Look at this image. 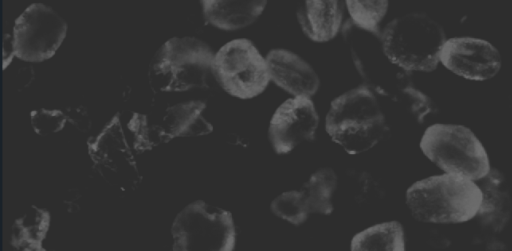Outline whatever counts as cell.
I'll use <instances>...</instances> for the list:
<instances>
[{"mask_svg":"<svg viewBox=\"0 0 512 251\" xmlns=\"http://www.w3.org/2000/svg\"><path fill=\"white\" fill-rule=\"evenodd\" d=\"M440 62L454 74L474 81L491 79L502 64L495 46L474 37L446 39L440 52Z\"/></svg>","mask_w":512,"mask_h":251,"instance_id":"obj_12","label":"cell"},{"mask_svg":"<svg viewBox=\"0 0 512 251\" xmlns=\"http://www.w3.org/2000/svg\"><path fill=\"white\" fill-rule=\"evenodd\" d=\"M68 122H71L78 130L86 132L91 127V119L87 110L81 106L69 107L65 111Z\"/></svg>","mask_w":512,"mask_h":251,"instance_id":"obj_27","label":"cell"},{"mask_svg":"<svg viewBox=\"0 0 512 251\" xmlns=\"http://www.w3.org/2000/svg\"><path fill=\"white\" fill-rule=\"evenodd\" d=\"M482 201L475 216L478 224L491 232H500L510 220L512 199L504 174L491 168L480 179Z\"/></svg>","mask_w":512,"mask_h":251,"instance_id":"obj_15","label":"cell"},{"mask_svg":"<svg viewBox=\"0 0 512 251\" xmlns=\"http://www.w3.org/2000/svg\"><path fill=\"white\" fill-rule=\"evenodd\" d=\"M215 53L195 37H173L152 57L148 80L156 92H184L205 88L212 73Z\"/></svg>","mask_w":512,"mask_h":251,"instance_id":"obj_4","label":"cell"},{"mask_svg":"<svg viewBox=\"0 0 512 251\" xmlns=\"http://www.w3.org/2000/svg\"><path fill=\"white\" fill-rule=\"evenodd\" d=\"M341 32L363 85L379 97L402 70L386 57L381 43V33L360 29L349 19L342 26Z\"/></svg>","mask_w":512,"mask_h":251,"instance_id":"obj_10","label":"cell"},{"mask_svg":"<svg viewBox=\"0 0 512 251\" xmlns=\"http://www.w3.org/2000/svg\"><path fill=\"white\" fill-rule=\"evenodd\" d=\"M325 130L345 152L357 155L385 140L390 125L378 96L361 84L331 101Z\"/></svg>","mask_w":512,"mask_h":251,"instance_id":"obj_1","label":"cell"},{"mask_svg":"<svg viewBox=\"0 0 512 251\" xmlns=\"http://www.w3.org/2000/svg\"><path fill=\"white\" fill-rule=\"evenodd\" d=\"M419 146L423 154L445 173L477 181L491 169L483 144L463 125L432 124L425 129Z\"/></svg>","mask_w":512,"mask_h":251,"instance_id":"obj_5","label":"cell"},{"mask_svg":"<svg viewBox=\"0 0 512 251\" xmlns=\"http://www.w3.org/2000/svg\"><path fill=\"white\" fill-rule=\"evenodd\" d=\"M445 41L443 27L424 12L398 16L381 30L386 57L407 72L435 70Z\"/></svg>","mask_w":512,"mask_h":251,"instance_id":"obj_3","label":"cell"},{"mask_svg":"<svg viewBox=\"0 0 512 251\" xmlns=\"http://www.w3.org/2000/svg\"><path fill=\"white\" fill-rule=\"evenodd\" d=\"M270 80L293 97L314 96L320 87V78L304 58L285 48H273L265 56Z\"/></svg>","mask_w":512,"mask_h":251,"instance_id":"obj_13","label":"cell"},{"mask_svg":"<svg viewBox=\"0 0 512 251\" xmlns=\"http://www.w3.org/2000/svg\"><path fill=\"white\" fill-rule=\"evenodd\" d=\"M380 98L389 100L401 112L419 124L423 123L425 118L436 110L433 100L415 86L410 72L404 70L399 73Z\"/></svg>","mask_w":512,"mask_h":251,"instance_id":"obj_18","label":"cell"},{"mask_svg":"<svg viewBox=\"0 0 512 251\" xmlns=\"http://www.w3.org/2000/svg\"><path fill=\"white\" fill-rule=\"evenodd\" d=\"M50 213L35 205L17 217L11 228V245L22 251H44L43 242L50 227Z\"/></svg>","mask_w":512,"mask_h":251,"instance_id":"obj_19","label":"cell"},{"mask_svg":"<svg viewBox=\"0 0 512 251\" xmlns=\"http://www.w3.org/2000/svg\"><path fill=\"white\" fill-rule=\"evenodd\" d=\"M87 147L94 168L105 181L123 191L137 187L141 177L119 114L87 142Z\"/></svg>","mask_w":512,"mask_h":251,"instance_id":"obj_9","label":"cell"},{"mask_svg":"<svg viewBox=\"0 0 512 251\" xmlns=\"http://www.w3.org/2000/svg\"><path fill=\"white\" fill-rule=\"evenodd\" d=\"M171 235L174 251H232L237 239L232 214L203 200L176 215Z\"/></svg>","mask_w":512,"mask_h":251,"instance_id":"obj_6","label":"cell"},{"mask_svg":"<svg viewBox=\"0 0 512 251\" xmlns=\"http://www.w3.org/2000/svg\"><path fill=\"white\" fill-rule=\"evenodd\" d=\"M353 251H404L406 249L405 231L396 220L372 225L356 233L350 242Z\"/></svg>","mask_w":512,"mask_h":251,"instance_id":"obj_20","label":"cell"},{"mask_svg":"<svg viewBox=\"0 0 512 251\" xmlns=\"http://www.w3.org/2000/svg\"><path fill=\"white\" fill-rule=\"evenodd\" d=\"M127 127L132 138V148L137 153L152 150L171 140L161 122L147 114L133 113Z\"/></svg>","mask_w":512,"mask_h":251,"instance_id":"obj_22","label":"cell"},{"mask_svg":"<svg viewBox=\"0 0 512 251\" xmlns=\"http://www.w3.org/2000/svg\"><path fill=\"white\" fill-rule=\"evenodd\" d=\"M66 21L50 6L32 3L15 20V56L25 62H43L54 56L67 34Z\"/></svg>","mask_w":512,"mask_h":251,"instance_id":"obj_8","label":"cell"},{"mask_svg":"<svg viewBox=\"0 0 512 251\" xmlns=\"http://www.w3.org/2000/svg\"><path fill=\"white\" fill-rule=\"evenodd\" d=\"M344 9L345 3L337 0H307L298 3L296 17L308 39L325 43L341 31Z\"/></svg>","mask_w":512,"mask_h":251,"instance_id":"obj_14","label":"cell"},{"mask_svg":"<svg viewBox=\"0 0 512 251\" xmlns=\"http://www.w3.org/2000/svg\"><path fill=\"white\" fill-rule=\"evenodd\" d=\"M30 121L33 130L40 136H47L61 131L68 122L64 111L40 108L31 111Z\"/></svg>","mask_w":512,"mask_h":251,"instance_id":"obj_25","label":"cell"},{"mask_svg":"<svg viewBox=\"0 0 512 251\" xmlns=\"http://www.w3.org/2000/svg\"><path fill=\"white\" fill-rule=\"evenodd\" d=\"M412 216L424 223L455 224L475 218L482 191L474 180L444 173L414 182L405 194Z\"/></svg>","mask_w":512,"mask_h":251,"instance_id":"obj_2","label":"cell"},{"mask_svg":"<svg viewBox=\"0 0 512 251\" xmlns=\"http://www.w3.org/2000/svg\"><path fill=\"white\" fill-rule=\"evenodd\" d=\"M205 21L224 31H235L253 24L264 12L265 0H202Z\"/></svg>","mask_w":512,"mask_h":251,"instance_id":"obj_16","label":"cell"},{"mask_svg":"<svg viewBox=\"0 0 512 251\" xmlns=\"http://www.w3.org/2000/svg\"><path fill=\"white\" fill-rule=\"evenodd\" d=\"M206 103L189 100L169 106L161 118V124L169 138L197 137L210 134L213 125L205 118Z\"/></svg>","mask_w":512,"mask_h":251,"instance_id":"obj_17","label":"cell"},{"mask_svg":"<svg viewBox=\"0 0 512 251\" xmlns=\"http://www.w3.org/2000/svg\"><path fill=\"white\" fill-rule=\"evenodd\" d=\"M270 210L276 217L295 226L302 225L311 214L300 189L276 196L270 203Z\"/></svg>","mask_w":512,"mask_h":251,"instance_id":"obj_24","label":"cell"},{"mask_svg":"<svg viewBox=\"0 0 512 251\" xmlns=\"http://www.w3.org/2000/svg\"><path fill=\"white\" fill-rule=\"evenodd\" d=\"M212 73L221 88L238 99L262 94L270 83L265 56L247 38H236L215 53Z\"/></svg>","mask_w":512,"mask_h":251,"instance_id":"obj_7","label":"cell"},{"mask_svg":"<svg viewBox=\"0 0 512 251\" xmlns=\"http://www.w3.org/2000/svg\"><path fill=\"white\" fill-rule=\"evenodd\" d=\"M351 183L354 197L358 203H369L381 197L380 184L367 172H353Z\"/></svg>","mask_w":512,"mask_h":251,"instance_id":"obj_26","label":"cell"},{"mask_svg":"<svg viewBox=\"0 0 512 251\" xmlns=\"http://www.w3.org/2000/svg\"><path fill=\"white\" fill-rule=\"evenodd\" d=\"M319 114L310 97H291L274 111L268 126V139L278 155L293 151L303 142L315 139Z\"/></svg>","mask_w":512,"mask_h":251,"instance_id":"obj_11","label":"cell"},{"mask_svg":"<svg viewBox=\"0 0 512 251\" xmlns=\"http://www.w3.org/2000/svg\"><path fill=\"white\" fill-rule=\"evenodd\" d=\"M338 176L330 167L315 170L300 188L311 214L330 215L334 210L333 197Z\"/></svg>","mask_w":512,"mask_h":251,"instance_id":"obj_21","label":"cell"},{"mask_svg":"<svg viewBox=\"0 0 512 251\" xmlns=\"http://www.w3.org/2000/svg\"><path fill=\"white\" fill-rule=\"evenodd\" d=\"M344 3L349 14V20L355 26L368 32L381 33V23L389 8L388 1L347 0Z\"/></svg>","mask_w":512,"mask_h":251,"instance_id":"obj_23","label":"cell"}]
</instances>
